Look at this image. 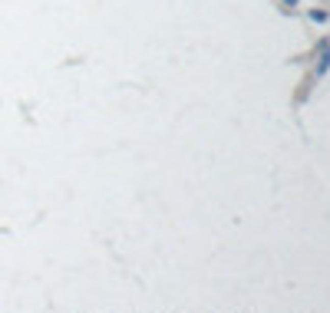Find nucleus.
<instances>
[{
    "instance_id": "nucleus-1",
    "label": "nucleus",
    "mask_w": 330,
    "mask_h": 313,
    "mask_svg": "<svg viewBox=\"0 0 330 313\" xmlns=\"http://www.w3.org/2000/svg\"><path fill=\"white\" fill-rule=\"evenodd\" d=\"M327 66H330V53H324V60H320V66H317V76H324Z\"/></svg>"
},
{
    "instance_id": "nucleus-2",
    "label": "nucleus",
    "mask_w": 330,
    "mask_h": 313,
    "mask_svg": "<svg viewBox=\"0 0 330 313\" xmlns=\"http://www.w3.org/2000/svg\"><path fill=\"white\" fill-rule=\"evenodd\" d=\"M311 20H317V23H324V20H327V13H324V10H311Z\"/></svg>"
}]
</instances>
